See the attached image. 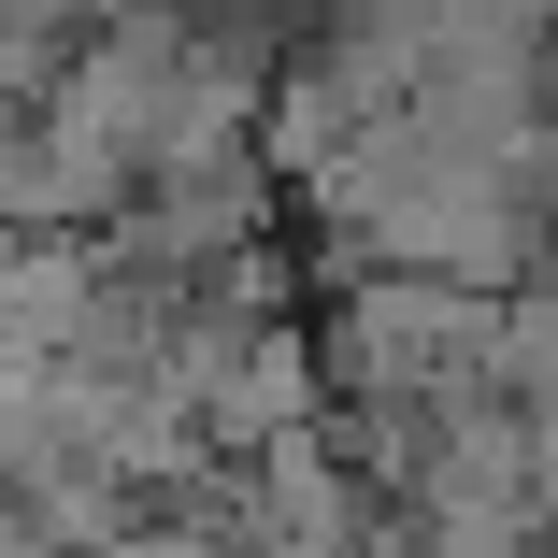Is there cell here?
Masks as SVG:
<instances>
[{"instance_id":"cell-1","label":"cell","mask_w":558,"mask_h":558,"mask_svg":"<svg viewBox=\"0 0 558 558\" xmlns=\"http://www.w3.org/2000/svg\"><path fill=\"white\" fill-rule=\"evenodd\" d=\"M130 558H201V544H130Z\"/></svg>"}]
</instances>
